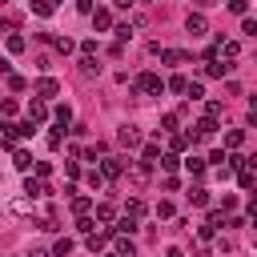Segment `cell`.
Instances as JSON below:
<instances>
[{
  "instance_id": "25",
  "label": "cell",
  "mask_w": 257,
  "mask_h": 257,
  "mask_svg": "<svg viewBox=\"0 0 257 257\" xmlns=\"http://www.w3.org/2000/svg\"><path fill=\"white\" fill-rule=\"evenodd\" d=\"M96 221H113V205H96Z\"/></svg>"
},
{
  "instance_id": "28",
  "label": "cell",
  "mask_w": 257,
  "mask_h": 257,
  "mask_svg": "<svg viewBox=\"0 0 257 257\" xmlns=\"http://www.w3.org/2000/svg\"><path fill=\"white\" fill-rule=\"evenodd\" d=\"M88 185H92V189H101V185H105V173H96V169H92V173H88Z\"/></svg>"
},
{
  "instance_id": "29",
  "label": "cell",
  "mask_w": 257,
  "mask_h": 257,
  "mask_svg": "<svg viewBox=\"0 0 257 257\" xmlns=\"http://www.w3.org/2000/svg\"><path fill=\"white\" fill-rule=\"evenodd\" d=\"M141 213H145V205H141V201L133 197V201H128V217H141Z\"/></svg>"
},
{
  "instance_id": "14",
  "label": "cell",
  "mask_w": 257,
  "mask_h": 257,
  "mask_svg": "<svg viewBox=\"0 0 257 257\" xmlns=\"http://www.w3.org/2000/svg\"><path fill=\"white\" fill-rule=\"evenodd\" d=\"M189 201H193V205H205V201H209V193H205L201 185H193V189H189Z\"/></svg>"
},
{
  "instance_id": "32",
  "label": "cell",
  "mask_w": 257,
  "mask_h": 257,
  "mask_svg": "<svg viewBox=\"0 0 257 257\" xmlns=\"http://www.w3.org/2000/svg\"><path fill=\"white\" fill-rule=\"evenodd\" d=\"M77 8H81V12H88V16L96 12V8H92V0H77Z\"/></svg>"
},
{
  "instance_id": "12",
  "label": "cell",
  "mask_w": 257,
  "mask_h": 257,
  "mask_svg": "<svg viewBox=\"0 0 257 257\" xmlns=\"http://www.w3.org/2000/svg\"><path fill=\"white\" fill-rule=\"evenodd\" d=\"M69 253H73V241H69V237H60V241L52 245V257H69Z\"/></svg>"
},
{
  "instance_id": "35",
  "label": "cell",
  "mask_w": 257,
  "mask_h": 257,
  "mask_svg": "<svg viewBox=\"0 0 257 257\" xmlns=\"http://www.w3.org/2000/svg\"><path fill=\"white\" fill-rule=\"evenodd\" d=\"M249 117L257 121V96H253V101H249Z\"/></svg>"
},
{
  "instance_id": "7",
  "label": "cell",
  "mask_w": 257,
  "mask_h": 257,
  "mask_svg": "<svg viewBox=\"0 0 257 257\" xmlns=\"http://www.w3.org/2000/svg\"><path fill=\"white\" fill-rule=\"evenodd\" d=\"M92 24H96V28H109V24H113V12H109V8H96V12H92Z\"/></svg>"
},
{
  "instance_id": "1",
  "label": "cell",
  "mask_w": 257,
  "mask_h": 257,
  "mask_svg": "<svg viewBox=\"0 0 257 257\" xmlns=\"http://www.w3.org/2000/svg\"><path fill=\"white\" fill-rule=\"evenodd\" d=\"M133 88H137V92H153V96H161V88H165V85H161V81H157L153 73H141Z\"/></svg>"
},
{
  "instance_id": "11",
  "label": "cell",
  "mask_w": 257,
  "mask_h": 257,
  "mask_svg": "<svg viewBox=\"0 0 257 257\" xmlns=\"http://www.w3.org/2000/svg\"><path fill=\"white\" fill-rule=\"evenodd\" d=\"M161 60H165V64H181L185 52H181V48H161Z\"/></svg>"
},
{
  "instance_id": "23",
  "label": "cell",
  "mask_w": 257,
  "mask_h": 257,
  "mask_svg": "<svg viewBox=\"0 0 257 257\" xmlns=\"http://www.w3.org/2000/svg\"><path fill=\"white\" fill-rule=\"evenodd\" d=\"M8 52H24V37H16V32H12V37H8Z\"/></svg>"
},
{
  "instance_id": "18",
  "label": "cell",
  "mask_w": 257,
  "mask_h": 257,
  "mask_svg": "<svg viewBox=\"0 0 257 257\" xmlns=\"http://www.w3.org/2000/svg\"><path fill=\"white\" fill-rule=\"evenodd\" d=\"M81 73H85V77H92V73H101V64H96L92 56H85V60H81Z\"/></svg>"
},
{
  "instance_id": "5",
  "label": "cell",
  "mask_w": 257,
  "mask_h": 257,
  "mask_svg": "<svg viewBox=\"0 0 257 257\" xmlns=\"http://www.w3.org/2000/svg\"><path fill=\"white\" fill-rule=\"evenodd\" d=\"M24 193H28L32 201H37V197H44L48 189H44V181H37V177H28V181H24Z\"/></svg>"
},
{
  "instance_id": "26",
  "label": "cell",
  "mask_w": 257,
  "mask_h": 257,
  "mask_svg": "<svg viewBox=\"0 0 257 257\" xmlns=\"http://www.w3.org/2000/svg\"><path fill=\"white\" fill-rule=\"evenodd\" d=\"M73 209H77V213H88V209H92V201H88V197H77V201H73Z\"/></svg>"
},
{
  "instance_id": "33",
  "label": "cell",
  "mask_w": 257,
  "mask_h": 257,
  "mask_svg": "<svg viewBox=\"0 0 257 257\" xmlns=\"http://www.w3.org/2000/svg\"><path fill=\"white\" fill-rule=\"evenodd\" d=\"M113 4H117V8H133L137 0H113Z\"/></svg>"
},
{
  "instance_id": "17",
  "label": "cell",
  "mask_w": 257,
  "mask_h": 257,
  "mask_svg": "<svg viewBox=\"0 0 257 257\" xmlns=\"http://www.w3.org/2000/svg\"><path fill=\"white\" fill-rule=\"evenodd\" d=\"M32 8H37V12H41V16H48V12H52V8H56V0H32Z\"/></svg>"
},
{
  "instance_id": "34",
  "label": "cell",
  "mask_w": 257,
  "mask_h": 257,
  "mask_svg": "<svg viewBox=\"0 0 257 257\" xmlns=\"http://www.w3.org/2000/svg\"><path fill=\"white\" fill-rule=\"evenodd\" d=\"M8 28H12V20H8V16H0V32H8Z\"/></svg>"
},
{
  "instance_id": "36",
  "label": "cell",
  "mask_w": 257,
  "mask_h": 257,
  "mask_svg": "<svg viewBox=\"0 0 257 257\" xmlns=\"http://www.w3.org/2000/svg\"><path fill=\"white\" fill-rule=\"evenodd\" d=\"M28 257H48V253H44V249H32V253H28Z\"/></svg>"
},
{
  "instance_id": "24",
  "label": "cell",
  "mask_w": 257,
  "mask_h": 257,
  "mask_svg": "<svg viewBox=\"0 0 257 257\" xmlns=\"http://www.w3.org/2000/svg\"><path fill=\"white\" fill-rule=\"evenodd\" d=\"M225 69H229V64H217V60H209V69H205V73H209V77H225Z\"/></svg>"
},
{
  "instance_id": "27",
  "label": "cell",
  "mask_w": 257,
  "mask_h": 257,
  "mask_svg": "<svg viewBox=\"0 0 257 257\" xmlns=\"http://www.w3.org/2000/svg\"><path fill=\"white\" fill-rule=\"evenodd\" d=\"M133 37V24H117V41H128Z\"/></svg>"
},
{
  "instance_id": "16",
  "label": "cell",
  "mask_w": 257,
  "mask_h": 257,
  "mask_svg": "<svg viewBox=\"0 0 257 257\" xmlns=\"http://www.w3.org/2000/svg\"><path fill=\"white\" fill-rule=\"evenodd\" d=\"M101 173H105V177H121V161H117V157H109Z\"/></svg>"
},
{
  "instance_id": "4",
  "label": "cell",
  "mask_w": 257,
  "mask_h": 257,
  "mask_svg": "<svg viewBox=\"0 0 257 257\" xmlns=\"http://www.w3.org/2000/svg\"><path fill=\"white\" fill-rule=\"evenodd\" d=\"M128 181H133V185L141 189V185L149 181V161H141V165H133V173H128Z\"/></svg>"
},
{
  "instance_id": "37",
  "label": "cell",
  "mask_w": 257,
  "mask_h": 257,
  "mask_svg": "<svg viewBox=\"0 0 257 257\" xmlns=\"http://www.w3.org/2000/svg\"><path fill=\"white\" fill-rule=\"evenodd\" d=\"M165 257H185V253H181V249H169V253H165Z\"/></svg>"
},
{
  "instance_id": "31",
  "label": "cell",
  "mask_w": 257,
  "mask_h": 257,
  "mask_svg": "<svg viewBox=\"0 0 257 257\" xmlns=\"http://www.w3.org/2000/svg\"><path fill=\"white\" fill-rule=\"evenodd\" d=\"M229 8H233V12H245V8H249V0H229Z\"/></svg>"
},
{
  "instance_id": "2",
  "label": "cell",
  "mask_w": 257,
  "mask_h": 257,
  "mask_svg": "<svg viewBox=\"0 0 257 257\" xmlns=\"http://www.w3.org/2000/svg\"><path fill=\"white\" fill-rule=\"evenodd\" d=\"M117 141L128 145V149H137V145H141V128H137V125H125L121 133H117Z\"/></svg>"
},
{
  "instance_id": "8",
  "label": "cell",
  "mask_w": 257,
  "mask_h": 257,
  "mask_svg": "<svg viewBox=\"0 0 257 257\" xmlns=\"http://www.w3.org/2000/svg\"><path fill=\"white\" fill-rule=\"evenodd\" d=\"M44 117H48L44 101H32V105H28V121H44Z\"/></svg>"
},
{
  "instance_id": "10",
  "label": "cell",
  "mask_w": 257,
  "mask_h": 257,
  "mask_svg": "<svg viewBox=\"0 0 257 257\" xmlns=\"http://www.w3.org/2000/svg\"><path fill=\"white\" fill-rule=\"evenodd\" d=\"M12 165L28 173V169H32V153H24V149H16V157H12Z\"/></svg>"
},
{
  "instance_id": "38",
  "label": "cell",
  "mask_w": 257,
  "mask_h": 257,
  "mask_svg": "<svg viewBox=\"0 0 257 257\" xmlns=\"http://www.w3.org/2000/svg\"><path fill=\"white\" fill-rule=\"evenodd\" d=\"M109 257H121V253H109Z\"/></svg>"
},
{
  "instance_id": "30",
  "label": "cell",
  "mask_w": 257,
  "mask_h": 257,
  "mask_svg": "<svg viewBox=\"0 0 257 257\" xmlns=\"http://www.w3.org/2000/svg\"><path fill=\"white\" fill-rule=\"evenodd\" d=\"M237 181H241V185H245V189H249V185H253V169H249V165H245V169H241V177H237Z\"/></svg>"
},
{
  "instance_id": "9",
  "label": "cell",
  "mask_w": 257,
  "mask_h": 257,
  "mask_svg": "<svg viewBox=\"0 0 257 257\" xmlns=\"http://www.w3.org/2000/svg\"><path fill=\"white\" fill-rule=\"evenodd\" d=\"M213 133H217V121H213V117L197 121V137H213Z\"/></svg>"
},
{
  "instance_id": "21",
  "label": "cell",
  "mask_w": 257,
  "mask_h": 257,
  "mask_svg": "<svg viewBox=\"0 0 257 257\" xmlns=\"http://www.w3.org/2000/svg\"><path fill=\"white\" fill-rule=\"evenodd\" d=\"M161 128H165V133H173V128H177V113H165V117H161Z\"/></svg>"
},
{
  "instance_id": "22",
  "label": "cell",
  "mask_w": 257,
  "mask_h": 257,
  "mask_svg": "<svg viewBox=\"0 0 257 257\" xmlns=\"http://www.w3.org/2000/svg\"><path fill=\"white\" fill-rule=\"evenodd\" d=\"M117 253H121V257H137V249H133V241H117Z\"/></svg>"
},
{
  "instance_id": "19",
  "label": "cell",
  "mask_w": 257,
  "mask_h": 257,
  "mask_svg": "<svg viewBox=\"0 0 257 257\" xmlns=\"http://www.w3.org/2000/svg\"><path fill=\"white\" fill-rule=\"evenodd\" d=\"M69 121H73V109H69V105H60V109H56V125L64 128V125H69Z\"/></svg>"
},
{
  "instance_id": "3",
  "label": "cell",
  "mask_w": 257,
  "mask_h": 257,
  "mask_svg": "<svg viewBox=\"0 0 257 257\" xmlns=\"http://www.w3.org/2000/svg\"><path fill=\"white\" fill-rule=\"evenodd\" d=\"M185 28L193 32V37H205V32H209V24H205V16H201V12H193V16L185 20Z\"/></svg>"
},
{
  "instance_id": "15",
  "label": "cell",
  "mask_w": 257,
  "mask_h": 257,
  "mask_svg": "<svg viewBox=\"0 0 257 257\" xmlns=\"http://www.w3.org/2000/svg\"><path fill=\"white\" fill-rule=\"evenodd\" d=\"M185 96H189V101H201V96H205V85H201V81H193V85L185 88Z\"/></svg>"
},
{
  "instance_id": "13",
  "label": "cell",
  "mask_w": 257,
  "mask_h": 257,
  "mask_svg": "<svg viewBox=\"0 0 257 257\" xmlns=\"http://www.w3.org/2000/svg\"><path fill=\"white\" fill-rule=\"evenodd\" d=\"M185 169H189L193 177H201V173H205V161H201V157H189V161H185Z\"/></svg>"
},
{
  "instance_id": "6",
  "label": "cell",
  "mask_w": 257,
  "mask_h": 257,
  "mask_svg": "<svg viewBox=\"0 0 257 257\" xmlns=\"http://www.w3.org/2000/svg\"><path fill=\"white\" fill-rule=\"evenodd\" d=\"M37 92H41V96H44V101H48V96H56V92H60V85H56V81H48V77H44V81H41V85H37Z\"/></svg>"
},
{
  "instance_id": "20",
  "label": "cell",
  "mask_w": 257,
  "mask_h": 257,
  "mask_svg": "<svg viewBox=\"0 0 257 257\" xmlns=\"http://www.w3.org/2000/svg\"><path fill=\"white\" fill-rule=\"evenodd\" d=\"M221 113H225V105H221V101H209V105H205V117H213V121H217Z\"/></svg>"
}]
</instances>
